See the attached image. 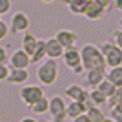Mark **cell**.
Here are the masks:
<instances>
[{
    "label": "cell",
    "mask_w": 122,
    "mask_h": 122,
    "mask_svg": "<svg viewBox=\"0 0 122 122\" xmlns=\"http://www.w3.org/2000/svg\"><path fill=\"white\" fill-rule=\"evenodd\" d=\"M93 2H97L98 5H102V7H104L106 11L113 7V0H93Z\"/></svg>",
    "instance_id": "cell-30"
},
{
    "label": "cell",
    "mask_w": 122,
    "mask_h": 122,
    "mask_svg": "<svg viewBox=\"0 0 122 122\" xmlns=\"http://www.w3.org/2000/svg\"><path fill=\"white\" fill-rule=\"evenodd\" d=\"M9 69L11 67L7 64H0V82H5L7 76H9Z\"/></svg>",
    "instance_id": "cell-27"
},
{
    "label": "cell",
    "mask_w": 122,
    "mask_h": 122,
    "mask_svg": "<svg viewBox=\"0 0 122 122\" xmlns=\"http://www.w3.org/2000/svg\"><path fill=\"white\" fill-rule=\"evenodd\" d=\"M117 107H118V109H122V100H120V102L117 104Z\"/></svg>",
    "instance_id": "cell-38"
},
{
    "label": "cell",
    "mask_w": 122,
    "mask_h": 122,
    "mask_svg": "<svg viewBox=\"0 0 122 122\" xmlns=\"http://www.w3.org/2000/svg\"><path fill=\"white\" fill-rule=\"evenodd\" d=\"M106 78V69L104 67H95V69H87L86 71V86L97 87L102 80Z\"/></svg>",
    "instance_id": "cell-13"
},
{
    "label": "cell",
    "mask_w": 122,
    "mask_h": 122,
    "mask_svg": "<svg viewBox=\"0 0 122 122\" xmlns=\"http://www.w3.org/2000/svg\"><path fill=\"white\" fill-rule=\"evenodd\" d=\"M113 36H115V44H117V46L122 49V27L115 31V33H113Z\"/></svg>",
    "instance_id": "cell-31"
},
{
    "label": "cell",
    "mask_w": 122,
    "mask_h": 122,
    "mask_svg": "<svg viewBox=\"0 0 122 122\" xmlns=\"http://www.w3.org/2000/svg\"><path fill=\"white\" fill-rule=\"evenodd\" d=\"M38 44H40V40H38L33 33H29V31H25V33H24V36H22V49H24L29 56L36 51Z\"/></svg>",
    "instance_id": "cell-14"
},
{
    "label": "cell",
    "mask_w": 122,
    "mask_h": 122,
    "mask_svg": "<svg viewBox=\"0 0 122 122\" xmlns=\"http://www.w3.org/2000/svg\"><path fill=\"white\" fill-rule=\"evenodd\" d=\"M66 100L60 97V95H55V97L49 98V115H51V120L53 122H66L67 120V115H66Z\"/></svg>",
    "instance_id": "cell-4"
},
{
    "label": "cell",
    "mask_w": 122,
    "mask_h": 122,
    "mask_svg": "<svg viewBox=\"0 0 122 122\" xmlns=\"http://www.w3.org/2000/svg\"><path fill=\"white\" fill-rule=\"evenodd\" d=\"M20 122H38V120H36L35 117H24V118H22Z\"/></svg>",
    "instance_id": "cell-35"
},
{
    "label": "cell",
    "mask_w": 122,
    "mask_h": 122,
    "mask_svg": "<svg viewBox=\"0 0 122 122\" xmlns=\"http://www.w3.org/2000/svg\"><path fill=\"white\" fill-rule=\"evenodd\" d=\"M120 100H122V86H118V87H115L113 95L107 98V104H106V106L107 107H113V106H117Z\"/></svg>",
    "instance_id": "cell-24"
},
{
    "label": "cell",
    "mask_w": 122,
    "mask_h": 122,
    "mask_svg": "<svg viewBox=\"0 0 122 122\" xmlns=\"http://www.w3.org/2000/svg\"><path fill=\"white\" fill-rule=\"evenodd\" d=\"M44 47H46V56L47 58L58 60V58H62V55H64V47L60 46V42L56 40L55 36L46 38V40H44Z\"/></svg>",
    "instance_id": "cell-10"
},
{
    "label": "cell",
    "mask_w": 122,
    "mask_h": 122,
    "mask_svg": "<svg viewBox=\"0 0 122 122\" xmlns=\"http://www.w3.org/2000/svg\"><path fill=\"white\" fill-rule=\"evenodd\" d=\"M31 111L35 115H44V113L49 111V98L47 97H42L40 100H36L33 106H31Z\"/></svg>",
    "instance_id": "cell-20"
},
{
    "label": "cell",
    "mask_w": 122,
    "mask_h": 122,
    "mask_svg": "<svg viewBox=\"0 0 122 122\" xmlns=\"http://www.w3.org/2000/svg\"><path fill=\"white\" fill-rule=\"evenodd\" d=\"M40 2H44V4H51V2H55V0H40Z\"/></svg>",
    "instance_id": "cell-37"
},
{
    "label": "cell",
    "mask_w": 122,
    "mask_h": 122,
    "mask_svg": "<svg viewBox=\"0 0 122 122\" xmlns=\"http://www.w3.org/2000/svg\"><path fill=\"white\" fill-rule=\"evenodd\" d=\"M55 38L60 42V46L64 47V49L75 47V46H76V42H78V36H76V33H75V31H71V29H60V31H56Z\"/></svg>",
    "instance_id": "cell-9"
},
{
    "label": "cell",
    "mask_w": 122,
    "mask_h": 122,
    "mask_svg": "<svg viewBox=\"0 0 122 122\" xmlns=\"http://www.w3.org/2000/svg\"><path fill=\"white\" fill-rule=\"evenodd\" d=\"M100 53L104 55L107 67H117L122 66V49L115 44V42H102L100 44Z\"/></svg>",
    "instance_id": "cell-3"
},
{
    "label": "cell",
    "mask_w": 122,
    "mask_h": 122,
    "mask_svg": "<svg viewBox=\"0 0 122 122\" xmlns=\"http://www.w3.org/2000/svg\"><path fill=\"white\" fill-rule=\"evenodd\" d=\"M86 2H93V0H86Z\"/></svg>",
    "instance_id": "cell-40"
},
{
    "label": "cell",
    "mask_w": 122,
    "mask_h": 122,
    "mask_svg": "<svg viewBox=\"0 0 122 122\" xmlns=\"http://www.w3.org/2000/svg\"><path fill=\"white\" fill-rule=\"evenodd\" d=\"M29 78V71L27 69H9V76H7V80L9 84H24L27 82Z\"/></svg>",
    "instance_id": "cell-16"
},
{
    "label": "cell",
    "mask_w": 122,
    "mask_h": 122,
    "mask_svg": "<svg viewBox=\"0 0 122 122\" xmlns=\"http://www.w3.org/2000/svg\"><path fill=\"white\" fill-rule=\"evenodd\" d=\"M7 64H9L11 69H27V67L31 66V56L20 47V49H15L9 55Z\"/></svg>",
    "instance_id": "cell-6"
},
{
    "label": "cell",
    "mask_w": 122,
    "mask_h": 122,
    "mask_svg": "<svg viewBox=\"0 0 122 122\" xmlns=\"http://www.w3.org/2000/svg\"><path fill=\"white\" fill-rule=\"evenodd\" d=\"M0 18H2V16H0Z\"/></svg>",
    "instance_id": "cell-42"
},
{
    "label": "cell",
    "mask_w": 122,
    "mask_h": 122,
    "mask_svg": "<svg viewBox=\"0 0 122 122\" xmlns=\"http://www.w3.org/2000/svg\"><path fill=\"white\" fill-rule=\"evenodd\" d=\"M82 15L86 16L87 20H100L102 16L106 15V9L102 5H98L97 2H87L84 11H82Z\"/></svg>",
    "instance_id": "cell-12"
},
{
    "label": "cell",
    "mask_w": 122,
    "mask_h": 122,
    "mask_svg": "<svg viewBox=\"0 0 122 122\" xmlns=\"http://www.w3.org/2000/svg\"><path fill=\"white\" fill-rule=\"evenodd\" d=\"M109 117H111L115 122H122V109H118L117 106L109 107Z\"/></svg>",
    "instance_id": "cell-25"
},
{
    "label": "cell",
    "mask_w": 122,
    "mask_h": 122,
    "mask_svg": "<svg viewBox=\"0 0 122 122\" xmlns=\"http://www.w3.org/2000/svg\"><path fill=\"white\" fill-rule=\"evenodd\" d=\"M46 47H44V40H40V44H38V47H36V51L31 55V64H40L42 60H46Z\"/></svg>",
    "instance_id": "cell-22"
},
{
    "label": "cell",
    "mask_w": 122,
    "mask_h": 122,
    "mask_svg": "<svg viewBox=\"0 0 122 122\" xmlns=\"http://www.w3.org/2000/svg\"><path fill=\"white\" fill-rule=\"evenodd\" d=\"M102 122H115V120H113L111 117H106V118H104V120H102Z\"/></svg>",
    "instance_id": "cell-36"
},
{
    "label": "cell",
    "mask_w": 122,
    "mask_h": 122,
    "mask_svg": "<svg viewBox=\"0 0 122 122\" xmlns=\"http://www.w3.org/2000/svg\"><path fill=\"white\" fill-rule=\"evenodd\" d=\"M42 97H46V91H44V87L38 86V84H27L20 89V98L24 102L25 106H33L36 100H40Z\"/></svg>",
    "instance_id": "cell-5"
},
{
    "label": "cell",
    "mask_w": 122,
    "mask_h": 122,
    "mask_svg": "<svg viewBox=\"0 0 122 122\" xmlns=\"http://www.w3.org/2000/svg\"><path fill=\"white\" fill-rule=\"evenodd\" d=\"M11 11V0H0V16Z\"/></svg>",
    "instance_id": "cell-28"
},
{
    "label": "cell",
    "mask_w": 122,
    "mask_h": 122,
    "mask_svg": "<svg viewBox=\"0 0 122 122\" xmlns=\"http://www.w3.org/2000/svg\"><path fill=\"white\" fill-rule=\"evenodd\" d=\"M106 80H109L115 87L122 86V66L109 67V71H106Z\"/></svg>",
    "instance_id": "cell-17"
},
{
    "label": "cell",
    "mask_w": 122,
    "mask_h": 122,
    "mask_svg": "<svg viewBox=\"0 0 122 122\" xmlns=\"http://www.w3.org/2000/svg\"><path fill=\"white\" fill-rule=\"evenodd\" d=\"M9 60V55H7V49L4 46H0V64H7Z\"/></svg>",
    "instance_id": "cell-29"
},
{
    "label": "cell",
    "mask_w": 122,
    "mask_h": 122,
    "mask_svg": "<svg viewBox=\"0 0 122 122\" xmlns=\"http://www.w3.org/2000/svg\"><path fill=\"white\" fill-rule=\"evenodd\" d=\"M95 89H98V91H100V93H102V95H104L106 98H109V97L113 95V91H115V86H113V84H111L109 80H106V78H104V80H102L100 84H98V86L95 87Z\"/></svg>",
    "instance_id": "cell-23"
},
{
    "label": "cell",
    "mask_w": 122,
    "mask_h": 122,
    "mask_svg": "<svg viewBox=\"0 0 122 122\" xmlns=\"http://www.w3.org/2000/svg\"><path fill=\"white\" fill-rule=\"evenodd\" d=\"M113 5H115V9L122 11V0H113Z\"/></svg>",
    "instance_id": "cell-34"
},
{
    "label": "cell",
    "mask_w": 122,
    "mask_h": 122,
    "mask_svg": "<svg viewBox=\"0 0 122 122\" xmlns=\"http://www.w3.org/2000/svg\"><path fill=\"white\" fill-rule=\"evenodd\" d=\"M36 78L42 86H53L58 80V60H55V58L42 60L36 69Z\"/></svg>",
    "instance_id": "cell-2"
},
{
    "label": "cell",
    "mask_w": 122,
    "mask_h": 122,
    "mask_svg": "<svg viewBox=\"0 0 122 122\" xmlns=\"http://www.w3.org/2000/svg\"><path fill=\"white\" fill-rule=\"evenodd\" d=\"M62 2L67 5L69 13H73V15H82V11L87 4L86 0H62Z\"/></svg>",
    "instance_id": "cell-18"
},
{
    "label": "cell",
    "mask_w": 122,
    "mask_h": 122,
    "mask_svg": "<svg viewBox=\"0 0 122 122\" xmlns=\"http://www.w3.org/2000/svg\"><path fill=\"white\" fill-rule=\"evenodd\" d=\"M71 122H91L89 118H87V115L84 113V115H80V117H76V118H73Z\"/></svg>",
    "instance_id": "cell-33"
},
{
    "label": "cell",
    "mask_w": 122,
    "mask_h": 122,
    "mask_svg": "<svg viewBox=\"0 0 122 122\" xmlns=\"http://www.w3.org/2000/svg\"><path fill=\"white\" fill-rule=\"evenodd\" d=\"M86 109H87V106L84 104V102L71 100L69 104H67V107H66V115H67V118H69V120H73V118L84 115V113H86Z\"/></svg>",
    "instance_id": "cell-15"
},
{
    "label": "cell",
    "mask_w": 122,
    "mask_h": 122,
    "mask_svg": "<svg viewBox=\"0 0 122 122\" xmlns=\"http://www.w3.org/2000/svg\"><path fill=\"white\" fill-rule=\"evenodd\" d=\"M80 62L84 69H95V67H104L106 69V60H104V55L100 53V47L93 46V44H84L80 49Z\"/></svg>",
    "instance_id": "cell-1"
},
{
    "label": "cell",
    "mask_w": 122,
    "mask_h": 122,
    "mask_svg": "<svg viewBox=\"0 0 122 122\" xmlns=\"http://www.w3.org/2000/svg\"><path fill=\"white\" fill-rule=\"evenodd\" d=\"M84 71H86V69H84V66H82V64H80V66H76V67H73V69H71V73H73V75H82Z\"/></svg>",
    "instance_id": "cell-32"
},
{
    "label": "cell",
    "mask_w": 122,
    "mask_h": 122,
    "mask_svg": "<svg viewBox=\"0 0 122 122\" xmlns=\"http://www.w3.org/2000/svg\"><path fill=\"white\" fill-rule=\"evenodd\" d=\"M89 102H91V106H98V107H104L107 104V98L102 95L98 89L93 87V91H89Z\"/></svg>",
    "instance_id": "cell-21"
},
{
    "label": "cell",
    "mask_w": 122,
    "mask_h": 122,
    "mask_svg": "<svg viewBox=\"0 0 122 122\" xmlns=\"http://www.w3.org/2000/svg\"><path fill=\"white\" fill-rule=\"evenodd\" d=\"M64 95H66L69 100H78V102H84L87 107L91 106L89 102V91H86L80 84H69V86L64 89Z\"/></svg>",
    "instance_id": "cell-7"
},
{
    "label": "cell",
    "mask_w": 122,
    "mask_h": 122,
    "mask_svg": "<svg viewBox=\"0 0 122 122\" xmlns=\"http://www.w3.org/2000/svg\"><path fill=\"white\" fill-rule=\"evenodd\" d=\"M62 60H64V64H66V67L71 71L73 67L80 66V49H76L75 47H69V49H64V55H62Z\"/></svg>",
    "instance_id": "cell-11"
},
{
    "label": "cell",
    "mask_w": 122,
    "mask_h": 122,
    "mask_svg": "<svg viewBox=\"0 0 122 122\" xmlns=\"http://www.w3.org/2000/svg\"><path fill=\"white\" fill-rule=\"evenodd\" d=\"M7 35H9V24L0 18V40H4Z\"/></svg>",
    "instance_id": "cell-26"
},
{
    "label": "cell",
    "mask_w": 122,
    "mask_h": 122,
    "mask_svg": "<svg viewBox=\"0 0 122 122\" xmlns=\"http://www.w3.org/2000/svg\"><path fill=\"white\" fill-rule=\"evenodd\" d=\"M118 24H120V27H122V18H120V22H118Z\"/></svg>",
    "instance_id": "cell-39"
},
{
    "label": "cell",
    "mask_w": 122,
    "mask_h": 122,
    "mask_svg": "<svg viewBox=\"0 0 122 122\" xmlns=\"http://www.w3.org/2000/svg\"><path fill=\"white\" fill-rule=\"evenodd\" d=\"M47 122H53V120H47Z\"/></svg>",
    "instance_id": "cell-41"
},
{
    "label": "cell",
    "mask_w": 122,
    "mask_h": 122,
    "mask_svg": "<svg viewBox=\"0 0 122 122\" xmlns=\"http://www.w3.org/2000/svg\"><path fill=\"white\" fill-rule=\"evenodd\" d=\"M86 115L91 122H102L106 118V113L102 111V107H98V106H89L86 109Z\"/></svg>",
    "instance_id": "cell-19"
},
{
    "label": "cell",
    "mask_w": 122,
    "mask_h": 122,
    "mask_svg": "<svg viewBox=\"0 0 122 122\" xmlns=\"http://www.w3.org/2000/svg\"><path fill=\"white\" fill-rule=\"evenodd\" d=\"M27 29H29V16L24 11L13 13L9 22V31H13V35H15V33H25Z\"/></svg>",
    "instance_id": "cell-8"
}]
</instances>
